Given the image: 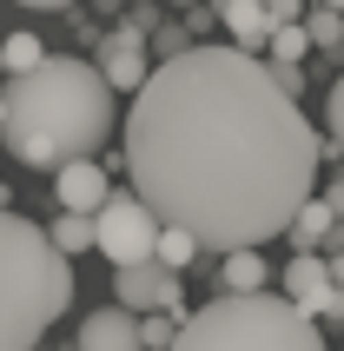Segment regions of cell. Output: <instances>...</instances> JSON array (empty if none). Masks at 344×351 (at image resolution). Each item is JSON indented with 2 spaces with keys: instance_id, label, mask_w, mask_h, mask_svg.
Segmentation results:
<instances>
[{
  "instance_id": "13",
  "label": "cell",
  "mask_w": 344,
  "mask_h": 351,
  "mask_svg": "<svg viewBox=\"0 0 344 351\" xmlns=\"http://www.w3.org/2000/svg\"><path fill=\"white\" fill-rule=\"evenodd\" d=\"M311 47H318V40H311V27H305V20H278V27H271L265 60H271V66H305V53H311Z\"/></svg>"
},
{
  "instance_id": "11",
  "label": "cell",
  "mask_w": 344,
  "mask_h": 351,
  "mask_svg": "<svg viewBox=\"0 0 344 351\" xmlns=\"http://www.w3.org/2000/svg\"><path fill=\"white\" fill-rule=\"evenodd\" d=\"M285 245H298V252H331V245H338V206H331L325 193L305 199L298 219L285 226Z\"/></svg>"
},
{
  "instance_id": "25",
  "label": "cell",
  "mask_w": 344,
  "mask_h": 351,
  "mask_svg": "<svg viewBox=\"0 0 344 351\" xmlns=\"http://www.w3.org/2000/svg\"><path fill=\"white\" fill-rule=\"evenodd\" d=\"M0 139H7V126H0Z\"/></svg>"
},
{
  "instance_id": "16",
  "label": "cell",
  "mask_w": 344,
  "mask_h": 351,
  "mask_svg": "<svg viewBox=\"0 0 344 351\" xmlns=\"http://www.w3.org/2000/svg\"><path fill=\"white\" fill-rule=\"evenodd\" d=\"M305 27H311V40H318L325 53H344V7H325V0H318L305 14Z\"/></svg>"
},
{
  "instance_id": "26",
  "label": "cell",
  "mask_w": 344,
  "mask_h": 351,
  "mask_svg": "<svg viewBox=\"0 0 344 351\" xmlns=\"http://www.w3.org/2000/svg\"><path fill=\"white\" fill-rule=\"evenodd\" d=\"M126 7H133V0H126Z\"/></svg>"
},
{
  "instance_id": "2",
  "label": "cell",
  "mask_w": 344,
  "mask_h": 351,
  "mask_svg": "<svg viewBox=\"0 0 344 351\" xmlns=\"http://www.w3.org/2000/svg\"><path fill=\"white\" fill-rule=\"evenodd\" d=\"M113 99L119 86L93 60L47 53L34 73H14V86H7V146L34 173H60L66 159H93L113 139Z\"/></svg>"
},
{
  "instance_id": "5",
  "label": "cell",
  "mask_w": 344,
  "mask_h": 351,
  "mask_svg": "<svg viewBox=\"0 0 344 351\" xmlns=\"http://www.w3.org/2000/svg\"><path fill=\"white\" fill-rule=\"evenodd\" d=\"M99 245L113 265H139V258H159V232H166V219L146 206V193H113L99 206Z\"/></svg>"
},
{
  "instance_id": "8",
  "label": "cell",
  "mask_w": 344,
  "mask_h": 351,
  "mask_svg": "<svg viewBox=\"0 0 344 351\" xmlns=\"http://www.w3.org/2000/svg\"><path fill=\"white\" fill-rule=\"evenodd\" d=\"M73 351H146L139 312H126V305H99V312H86V318H79Z\"/></svg>"
},
{
  "instance_id": "24",
  "label": "cell",
  "mask_w": 344,
  "mask_h": 351,
  "mask_svg": "<svg viewBox=\"0 0 344 351\" xmlns=\"http://www.w3.org/2000/svg\"><path fill=\"white\" fill-rule=\"evenodd\" d=\"M325 7H344V0H325Z\"/></svg>"
},
{
  "instance_id": "22",
  "label": "cell",
  "mask_w": 344,
  "mask_h": 351,
  "mask_svg": "<svg viewBox=\"0 0 344 351\" xmlns=\"http://www.w3.org/2000/svg\"><path fill=\"white\" fill-rule=\"evenodd\" d=\"M20 7H34V14H60V7H73V0H20Z\"/></svg>"
},
{
  "instance_id": "18",
  "label": "cell",
  "mask_w": 344,
  "mask_h": 351,
  "mask_svg": "<svg viewBox=\"0 0 344 351\" xmlns=\"http://www.w3.org/2000/svg\"><path fill=\"white\" fill-rule=\"evenodd\" d=\"M159 258H166L172 272H186L192 258H199V232H186V226H166V232H159Z\"/></svg>"
},
{
  "instance_id": "7",
  "label": "cell",
  "mask_w": 344,
  "mask_h": 351,
  "mask_svg": "<svg viewBox=\"0 0 344 351\" xmlns=\"http://www.w3.org/2000/svg\"><path fill=\"white\" fill-rule=\"evenodd\" d=\"M146 40H153V34H139L133 20H126V27H113V34H106V47H99V73L113 80L119 93H139V86L153 80L159 60L146 53Z\"/></svg>"
},
{
  "instance_id": "21",
  "label": "cell",
  "mask_w": 344,
  "mask_h": 351,
  "mask_svg": "<svg viewBox=\"0 0 344 351\" xmlns=\"http://www.w3.org/2000/svg\"><path fill=\"white\" fill-rule=\"evenodd\" d=\"M265 7H271V27H278V20H305L311 14L305 0H265Z\"/></svg>"
},
{
  "instance_id": "12",
  "label": "cell",
  "mask_w": 344,
  "mask_h": 351,
  "mask_svg": "<svg viewBox=\"0 0 344 351\" xmlns=\"http://www.w3.org/2000/svg\"><path fill=\"white\" fill-rule=\"evenodd\" d=\"M271 272H265V252L258 245H232L219 258V292H265Z\"/></svg>"
},
{
  "instance_id": "23",
  "label": "cell",
  "mask_w": 344,
  "mask_h": 351,
  "mask_svg": "<svg viewBox=\"0 0 344 351\" xmlns=\"http://www.w3.org/2000/svg\"><path fill=\"white\" fill-rule=\"evenodd\" d=\"M338 245H344V219H338Z\"/></svg>"
},
{
  "instance_id": "9",
  "label": "cell",
  "mask_w": 344,
  "mask_h": 351,
  "mask_svg": "<svg viewBox=\"0 0 344 351\" xmlns=\"http://www.w3.org/2000/svg\"><path fill=\"white\" fill-rule=\"evenodd\" d=\"M53 199H60V213H99V206L113 199L106 166H99V159H66L53 173Z\"/></svg>"
},
{
  "instance_id": "3",
  "label": "cell",
  "mask_w": 344,
  "mask_h": 351,
  "mask_svg": "<svg viewBox=\"0 0 344 351\" xmlns=\"http://www.w3.org/2000/svg\"><path fill=\"white\" fill-rule=\"evenodd\" d=\"M73 252L27 213L0 206V351H34L66 305H73Z\"/></svg>"
},
{
  "instance_id": "1",
  "label": "cell",
  "mask_w": 344,
  "mask_h": 351,
  "mask_svg": "<svg viewBox=\"0 0 344 351\" xmlns=\"http://www.w3.org/2000/svg\"><path fill=\"white\" fill-rule=\"evenodd\" d=\"M325 139L298 93L245 47H186L159 60L126 113V173L166 226L199 245H265L318 199Z\"/></svg>"
},
{
  "instance_id": "6",
  "label": "cell",
  "mask_w": 344,
  "mask_h": 351,
  "mask_svg": "<svg viewBox=\"0 0 344 351\" xmlns=\"http://www.w3.org/2000/svg\"><path fill=\"white\" fill-rule=\"evenodd\" d=\"M113 298L126 305V312H179L192 318L186 292H179V272H172L166 258H139V265H113Z\"/></svg>"
},
{
  "instance_id": "10",
  "label": "cell",
  "mask_w": 344,
  "mask_h": 351,
  "mask_svg": "<svg viewBox=\"0 0 344 351\" xmlns=\"http://www.w3.org/2000/svg\"><path fill=\"white\" fill-rule=\"evenodd\" d=\"M219 20H225L232 47H245V53H265L271 47V7L265 0H212Z\"/></svg>"
},
{
  "instance_id": "15",
  "label": "cell",
  "mask_w": 344,
  "mask_h": 351,
  "mask_svg": "<svg viewBox=\"0 0 344 351\" xmlns=\"http://www.w3.org/2000/svg\"><path fill=\"white\" fill-rule=\"evenodd\" d=\"M40 60H47L40 34H7V40H0V66H7V73H34Z\"/></svg>"
},
{
  "instance_id": "19",
  "label": "cell",
  "mask_w": 344,
  "mask_h": 351,
  "mask_svg": "<svg viewBox=\"0 0 344 351\" xmlns=\"http://www.w3.org/2000/svg\"><path fill=\"white\" fill-rule=\"evenodd\" d=\"M186 47H192V27H186V20H179V27H159V34H153V53H159V60H179Z\"/></svg>"
},
{
  "instance_id": "14",
  "label": "cell",
  "mask_w": 344,
  "mask_h": 351,
  "mask_svg": "<svg viewBox=\"0 0 344 351\" xmlns=\"http://www.w3.org/2000/svg\"><path fill=\"white\" fill-rule=\"evenodd\" d=\"M47 232H53L60 252H93V245H99V219L93 213H60Z\"/></svg>"
},
{
  "instance_id": "17",
  "label": "cell",
  "mask_w": 344,
  "mask_h": 351,
  "mask_svg": "<svg viewBox=\"0 0 344 351\" xmlns=\"http://www.w3.org/2000/svg\"><path fill=\"white\" fill-rule=\"evenodd\" d=\"M179 332H186V318H179V312H146V318H139L146 351H172V345H179Z\"/></svg>"
},
{
  "instance_id": "20",
  "label": "cell",
  "mask_w": 344,
  "mask_h": 351,
  "mask_svg": "<svg viewBox=\"0 0 344 351\" xmlns=\"http://www.w3.org/2000/svg\"><path fill=\"white\" fill-rule=\"evenodd\" d=\"M325 126H331V139L344 146V73L331 80V99H325Z\"/></svg>"
},
{
  "instance_id": "4",
  "label": "cell",
  "mask_w": 344,
  "mask_h": 351,
  "mask_svg": "<svg viewBox=\"0 0 344 351\" xmlns=\"http://www.w3.org/2000/svg\"><path fill=\"white\" fill-rule=\"evenodd\" d=\"M172 351H331V345L298 298L225 292L186 318V332H179Z\"/></svg>"
}]
</instances>
